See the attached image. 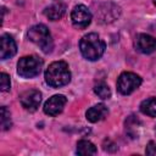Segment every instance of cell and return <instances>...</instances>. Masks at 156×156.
<instances>
[{
	"label": "cell",
	"mask_w": 156,
	"mask_h": 156,
	"mask_svg": "<svg viewBox=\"0 0 156 156\" xmlns=\"http://www.w3.org/2000/svg\"><path fill=\"white\" fill-rule=\"evenodd\" d=\"M135 49L141 54H151L156 51V38L149 34H138L134 41Z\"/></svg>",
	"instance_id": "obj_9"
},
{
	"label": "cell",
	"mask_w": 156,
	"mask_h": 156,
	"mask_svg": "<svg viewBox=\"0 0 156 156\" xmlns=\"http://www.w3.org/2000/svg\"><path fill=\"white\" fill-rule=\"evenodd\" d=\"M140 111L150 117H156V98H149L141 101Z\"/></svg>",
	"instance_id": "obj_14"
},
{
	"label": "cell",
	"mask_w": 156,
	"mask_h": 156,
	"mask_svg": "<svg viewBox=\"0 0 156 156\" xmlns=\"http://www.w3.org/2000/svg\"><path fill=\"white\" fill-rule=\"evenodd\" d=\"M141 84V78L133 72H123L117 79V90L122 95H129Z\"/></svg>",
	"instance_id": "obj_5"
},
{
	"label": "cell",
	"mask_w": 156,
	"mask_h": 156,
	"mask_svg": "<svg viewBox=\"0 0 156 156\" xmlns=\"http://www.w3.org/2000/svg\"><path fill=\"white\" fill-rule=\"evenodd\" d=\"M0 85H1V91H9L10 90V77L6 73L0 74Z\"/></svg>",
	"instance_id": "obj_17"
},
{
	"label": "cell",
	"mask_w": 156,
	"mask_h": 156,
	"mask_svg": "<svg viewBox=\"0 0 156 156\" xmlns=\"http://www.w3.org/2000/svg\"><path fill=\"white\" fill-rule=\"evenodd\" d=\"M17 51L16 41L10 34H2L0 38V58L7 60L12 57Z\"/></svg>",
	"instance_id": "obj_10"
},
{
	"label": "cell",
	"mask_w": 156,
	"mask_h": 156,
	"mask_svg": "<svg viewBox=\"0 0 156 156\" xmlns=\"http://www.w3.org/2000/svg\"><path fill=\"white\" fill-rule=\"evenodd\" d=\"M154 2H155V5H156V0H154Z\"/></svg>",
	"instance_id": "obj_19"
},
{
	"label": "cell",
	"mask_w": 156,
	"mask_h": 156,
	"mask_svg": "<svg viewBox=\"0 0 156 156\" xmlns=\"http://www.w3.org/2000/svg\"><path fill=\"white\" fill-rule=\"evenodd\" d=\"M145 152H146V155L156 156V143H155V141H150V143L146 145Z\"/></svg>",
	"instance_id": "obj_18"
},
{
	"label": "cell",
	"mask_w": 156,
	"mask_h": 156,
	"mask_svg": "<svg viewBox=\"0 0 156 156\" xmlns=\"http://www.w3.org/2000/svg\"><path fill=\"white\" fill-rule=\"evenodd\" d=\"M108 113V108L106 107V105L104 104H98V105H94L93 107H90L85 116H87V119L91 123H96L99 121H102Z\"/></svg>",
	"instance_id": "obj_11"
},
{
	"label": "cell",
	"mask_w": 156,
	"mask_h": 156,
	"mask_svg": "<svg viewBox=\"0 0 156 156\" xmlns=\"http://www.w3.org/2000/svg\"><path fill=\"white\" fill-rule=\"evenodd\" d=\"M30 41L37 44L45 54H50L54 48V41L51 38V34L46 26L44 24H35L28 29L27 33Z\"/></svg>",
	"instance_id": "obj_3"
},
{
	"label": "cell",
	"mask_w": 156,
	"mask_h": 156,
	"mask_svg": "<svg viewBox=\"0 0 156 156\" xmlns=\"http://www.w3.org/2000/svg\"><path fill=\"white\" fill-rule=\"evenodd\" d=\"M43 67V60L35 55L23 56L17 63V73L23 78L37 77Z\"/></svg>",
	"instance_id": "obj_4"
},
{
	"label": "cell",
	"mask_w": 156,
	"mask_h": 156,
	"mask_svg": "<svg viewBox=\"0 0 156 156\" xmlns=\"http://www.w3.org/2000/svg\"><path fill=\"white\" fill-rule=\"evenodd\" d=\"M71 80V72L65 61H55L45 71V82L52 88H61Z\"/></svg>",
	"instance_id": "obj_2"
},
{
	"label": "cell",
	"mask_w": 156,
	"mask_h": 156,
	"mask_svg": "<svg viewBox=\"0 0 156 156\" xmlns=\"http://www.w3.org/2000/svg\"><path fill=\"white\" fill-rule=\"evenodd\" d=\"M155 132H156V128H155Z\"/></svg>",
	"instance_id": "obj_20"
},
{
	"label": "cell",
	"mask_w": 156,
	"mask_h": 156,
	"mask_svg": "<svg viewBox=\"0 0 156 156\" xmlns=\"http://www.w3.org/2000/svg\"><path fill=\"white\" fill-rule=\"evenodd\" d=\"M66 102H67V99L65 98V95H61V94L54 95L49 100H46V102L44 104V112L49 116H57L58 113L62 112Z\"/></svg>",
	"instance_id": "obj_8"
},
{
	"label": "cell",
	"mask_w": 156,
	"mask_h": 156,
	"mask_svg": "<svg viewBox=\"0 0 156 156\" xmlns=\"http://www.w3.org/2000/svg\"><path fill=\"white\" fill-rule=\"evenodd\" d=\"M11 128V116H10V111L2 106L1 107V129L2 130H7Z\"/></svg>",
	"instance_id": "obj_16"
},
{
	"label": "cell",
	"mask_w": 156,
	"mask_h": 156,
	"mask_svg": "<svg viewBox=\"0 0 156 156\" xmlns=\"http://www.w3.org/2000/svg\"><path fill=\"white\" fill-rule=\"evenodd\" d=\"M94 93H95L100 99H104V100H106V99H108V98L111 96V90H110L108 85H107L106 83H104V82L98 83V84L94 87Z\"/></svg>",
	"instance_id": "obj_15"
},
{
	"label": "cell",
	"mask_w": 156,
	"mask_h": 156,
	"mask_svg": "<svg viewBox=\"0 0 156 156\" xmlns=\"http://www.w3.org/2000/svg\"><path fill=\"white\" fill-rule=\"evenodd\" d=\"M91 17H93L91 16V12L84 5H77V6H74L73 10H72V13H71L72 23L78 29L87 28L90 24V22H91Z\"/></svg>",
	"instance_id": "obj_6"
},
{
	"label": "cell",
	"mask_w": 156,
	"mask_h": 156,
	"mask_svg": "<svg viewBox=\"0 0 156 156\" xmlns=\"http://www.w3.org/2000/svg\"><path fill=\"white\" fill-rule=\"evenodd\" d=\"M96 146L89 140H79L77 143V154L82 156H89L96 154Z\"/></svg>",
	"instance_id": "obj_13"
},
{
	"label": "cell",
	"mask_w": 156,
	"mask_h": 156,
	"mask_svg": "<svg viewBox=\"0 0 156 156\" xmlns=\"http://www.w3.org/2000/svg\"><path fill=\"white\" fill-rule=\"evenodd\" d=\"M105 41L96 34V33H89L85 34L79 40V50L84 58L89 61H96L99 60L104 52H105Z\"/></svg>",
	"instance_id": "obj_1"
},
{
	"label": "cell",
	"mask_w": 156,
	"mask_h": 156,
	"mask_svg": "<svg viewBox=\"0 0 156 156\" xmlns=\"http://www.w3.org/2000/svg\"><path fill=\"white\" fill-rule=\"evenodd\" d=\"M40 101H41V93L37 89L26 90L20 95V102L22 107L30 112H34L39 107Z\"/></svg>",
	"instance_id": "obj_7"
},
{
	"label": "cell",
	"mask_w": 156,
	"mask_h": 156,
	"mask_svg": "<svg viewBox=\"0 0 156 156\" xmlns=\"http://www.w3.org/2000/svg\"><path fill=\"white\" fill-rule=\"evenodd\" d=\"M66 12V5L63 2H56L50 5L44 10V15L50 20V21H58Z\"/></svg>",
	"instance_id": "obj_12"
}]
</instances>
